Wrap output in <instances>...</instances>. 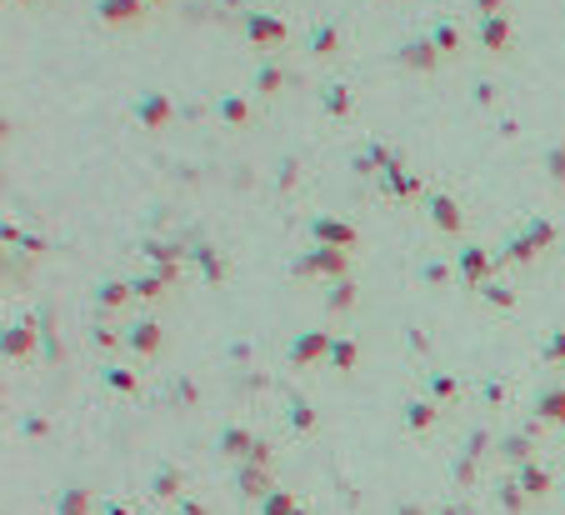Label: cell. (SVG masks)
<instances>
[{
	"label": "cell",
	"instance_id": "1",
	"mask_svg": "<svg viewBox=\"0 0 565 515\" xmlns=\"http://www.w3.org/2000/svg\"><path fill=\"white\" fill-rule=\"evenodd\" d=\"M130 115L140 120V130H165L170 126V115H176V101L165 96V90H140Z\"/></svg>",
	"mask_w": 565,
	"mask_h": 515
},
{
	"label": "cell",
	"instance_id": "2",
	"mask_svg": "<svg viewBox=\"0 0 565 515\" xmlns=\"http://www.w3.org/2000/svg\"><path fill=\"white\" fill-rule=\"evenodd\" d=\"M395 61H401L405 71H420V76H430V71H436L445 55L436 51V40H430V36H415V40H401V46H395Z\"/></svg>",
	"mask_w": 565,
	"mask_h": 515
},
{
	"label": "cell",
	"instance_id": "3",
	"mask_svg": "<svg viewBox=\"0 0 565 515\" xmlns=\"http://www.w3.org/2000/svg\"><path fill=\"white\" fill-rule=\"evenodd\" d=\"M240 30L255 40V46H280L286 40V21L280 15H270V11H240Z\"/></svg>",
	"mask_w": 565,
	"mask_h": 515
},
{
	"label": "cell",
	"instance_id": "4",
	"mask_svg": "<svg viewBox=\"0 0 565 515\" xmlns=\"http://www.w3.org/2000/svg\"><path fill=\"white\" fill-rule=\"evenodd\" d=\"M476 40L486 55H505L511 51V15H480L476 21Z\"/></svg>",
	"mask_w": 565,
	"mask_h": 515
},
{
	"label": "cell",
	"instance_id": "5",
	"mask_svg": "<svg viewBox=\"0 0 565 515\" xmlns=\"http://www.w3.org/2000/svg\"><path fill=\"white\" fill-rule=\"evenodd\" d=\"M145 0H96V15H101L105 26H140L145 21Z\"/></svg>",
	"mask_w": 565,
	"mask_h": 515
},
{
	"label": "cell",
	"instance_id": "6",
	"mask_svg": "<svg viewBox=\"0 0 565 515\" xmlns=\"http://www.w3.org/2000/svg\"><path fill=\"white\" fill-rule=\"evenodd\" d=\"M305 51H311L315 61H330V55L340 51V21H320V26H311V36H305Z\"/></svg>",
	"mask_w": 565,
	"mask_h": 515
},
{
	"label": "cell",
	"instance_id": "7",
	"mask_svg": "<svg viewBox=\"0 0 565 515\" xmlns=\"http://www.w3.org/2000/svg\"><path fill=\"white\" fill-rule=\"evenodd\" d=\"M295 270H305V276H311V270L340 276V270H345V251H336V245H315L311 255H301V261H295Z\"/></svg>",
	"mask_w": 565,
	"mask_h": 515
},
{
	"label": "cell",
	"instance_id": "8",
	"mask_svg": "<svg viewBox=\"0 0 565 515\" xmlns=\"http://www.w3.org/2000/svg\"><path fill=\"white\" fill-rule=\"evenodd\" d=\"M311 236L320 240V245H336V251H340V245H351V240H355V230L345 226V220H330V215H315V220H311Z\"/></svg>",
	"mask_w": 565,
	"mask_h": 515
},
{
	"label": "cell",
	"instance_id": "9",
	"mask_svg": "<svg viewBox=\"0 0 565 515\" xmlns=\"http://www.w3.org/2000/svg\"><path fill=\"white\" fill-rule=\"evenodd\" d=\"M351 105H355L351 86H340V80L320 86V111H326V115H351Z\"/></svg>",
	"mask_w": 565,
	"mask_h": 515
},
{
	"label": "cell",
	"instance_id": "10",
	"mask_svg": "<svg viewBox=\"0 0 565 515\" xmlns=\"http://www.w3.org/2000/svg\"><path fill=\"white\" fill-rule=\"evenodd\" d=\"M215 115H220L226 126H245V120H251V101H245V96H236V90H226V96L215 101Z\"/></svg>",
	"mask_w": 565,
	"mask_h": 515
},
{
	"label": "cell",
	"instance_id": "11",
	"mask_svg": "<svg viewBox=\"0 0 565 515\" xmlns=\"http://www.w3.org/2000/svg\"><path fill=\"white\" fill-rule=\"evenodd\" d=\"M430 40H436L440 55H461V21H436V26L426 30Z\"/></svg>",
	"mask_w": 565,
	"mask_h": 515
},
{
	"label": "cell",
	"instance_id": "12",
	"mask_svg": "<svg viewBox=\"0 0 565 515\" xmlns=\"http://www.w3.org/2000/svg\"><path fill=\"white\" fill-rule=\"evenodd\" d=\"M286 80H290L286 65H276V61H261V65H255V90H261V96H276Z\"/></svg>",
	"mask_w": 565,
	"mask_h": 515
},
{
	"label": "cell",
	"instance_id": "13",
	"mask_svg": "<svg viewBox=\"0 0 565 515\" xmlns=\"http://www.w3.org/2000/svg\"><path fill=\"white\" fill-rule=\"evenodd\" d=\"M430 215H436V226L440 230H461V205L451 201V195H430Z\"/></svg>",
	"mask_w": 565,
	"mask_h": 515
},
{
	"label": "cell",
	"instance_id": "14",
	"mask_svg": "<svg viewBox=\"0 0 565 515\" xmlns=\"http://www.w3.org/2000/svg\"><path fill=\"white\" fill-rule=\"evenodd\" d=\"M540 165H545V176H551L555 186H565V145H561V140L540 151Z\"/></svg>",
	"mask_w": 565,
	"mask_h": 515
},
{
	"label": "cell",
	"instance_id": "15",
	"mask_svg": "<svg viewBox=\"0 0 565 515\" xmlns=\"http://www.w3.org/2000/svg\"><path fill=\"white\" fill-rule=\"evenodd\" d=\"M470 11H476V21L480 15H511V0H470Z\"/></svg>",
	"mask_w": 565,
	"mask_h": 515
},
{
	"label": "cell",
	"instance_id": "16",
	"mask_svg": "<svg viewBox=\"0 0 565 515\" xmlns=\"http://www.w3.org/2000/svg\"><path fill=\"white\" fill-rule=\"evenodd\" d=\"M540 411L561 420V415H565V390H545V395H540Z\"/></svg>",
	"mask_w": 565,
	"mask_h": 515
},
{
	"label": "cell",
	"instance_id": "17",
	"mask_svg": "<svg viewBox=\"0 0 565 515\" xmlns=\"http://www.w3.org/2000/svg\"><path fill=\"white\" fill-rule=\"evenodd\" d=\"M195 255H201L205 276H226V261H220V255H215V251H205V245H201V251H195Z\"/></svg>",
	"mask_w": 565,
	"mask_h": 515
},
{
	"label": "cell",
	"instance_id": "18",
	"mask_svg": "<svg viewBox=\"0 0 565 515\" xmlns=\"http://www.w3.org/2000/svg\"><path fill=\"white\" fill-rule=\"evenodd\" d=\"M551 236H555V230L545 226V220H530V226H526V240H530V245H545Z\"/></svg>",
	"mask_w": 565,
	"mask_h": 515
},
{
	"label": "cell",
	"instance_id": "19",
	"mask_svg": "<svg viewBox=\"0 0 565 515\" xmlns=\"http://www.w3.org/2000/svg\"><path fill=\"white\" fill-rule=\"evenodd\" d=\"M130 345H136V351H155V326H136Z\"/></svg>",
	"mask_w": 565,
	"mask_h": 515
},
{
	"label": "cell",
	"instance_id": "20",
	"mask_svg": "<svg viewBox=\"0 0 565 515\" xmlns=\"http://www.w3.org/2000/svg\"><path fill=\"white\" fill-rule=\"evenodd\" d=\"M520 480H526V490H530V495H540V490L551 486V480H545V470H536V465H526V476H520Z\"/></svg>",
	"mask_w": 565,
	"mask_h": 515
},
{
	"label": "cell",
	"instance_id": "21",
	"mask_svg": "<svg viewBox=\"0 0 565 515\" xmlns=\"http://www.w3.org/2000/svg\"><path fill=\"white\" fill-rule=\"evenodd\" d=\"M461 270H465V276H480V270H486V255H480V251H465L461 255Z\"/></svg>",
	"mask_w": 565,
	"mask_h": 515
},
{
	"label": "cell",
	"instance_id": "22",
	"mask_svg": "<svg viewBox=\"0 0 565 515\" xmlns=\"http://www.w3.org/2000/svg\"><path fill=\"white\" fill-rule=\"evenodd\" d=\"M155 490H161V495H176V470H161V476H155Z\"/></svg>",
	"mask_w": 565,
	"mask_h": 515
},
{
	"label": "cell",
	"instance_id": "23",
	"mask_svg": "<svg viewBox=\"0 0 565 515\" xmlns=\"http://www.w3.org/2000/svg\"><path fill=\"white\" fill-rule=\"evenodd\" d=\"M295 355H301V361H311V355H320V336L301 340V345H295Z\"/></svg>",
	"mask_w": 565,
	"mask_h": 515
},
{
	"label": "cell",
	"instance_id": "24",
	"mask_svg": "<svg viewBox=\"0 0 565 515\" xmlns=\"http://www.w3.org/2000/svg\"><path fill=\"white\" fill-rule=\"evenodd\" d=\"M476 101H480V105L495 101V86H490V80H476Z\"/></svg>",
	"mask_w": 565,
	"mask_h": 515
},
{
	"label": "cell",
	"instance_id": "25",
	"mask_svg": "<svg viewBox=\"0 0 565 515\" xmlns=\"http://www.w3.org/2000/svg\"><path fill=\"white\" fill-rule=\"evenodd\" d=\"M411 426H430V405H411Z\"/></svg>",
	"mask_w": 565,
	"mask_h": 515
},
{
	"label": "cell",
	"instance_id": "26",
	"mask_svg": "<svg viewBox=\"0 0 565 515\" xmlns=\"http://www.w3.org/2000/svg\"><path fill=\"white\" fill-rule=\"evenodd\" d=\"M330 355H336V365H351V361H355V351H351V345H345V340H340V345H336V351H330Z\"/></svg>",
	"mask_w": 565,
	"mask_h": 515
},
{
	"label": "cell",
	"instance_id": "27",
	"mask_svg": "<svg viewBox=\"0 0 565 515\" xmlns=\"http://www.w3.org/2000/svg\"><path fill=\"white\" fill-rule=\"evenodd\" d=\"M120 295H126V286H105V290H101V301H105V305H115Z\"/></svg>",
	"mask_w": 565,
	"mask_h": 515
},
{
	"label": "cell",
	"instance_id": "28",
	"mask_svg": "<svg viewBox=\"0 0 565 515\" xmlns=\"http://www.w3.org/2000/svg\"><path fill=\"white\" fill-rule=\"evenodd\" d=\"M330 305H336V311H340V305H351V286H336V295H330Z\"/></svg>",
	"mask_w": 565,
	"mask_h": 515
},
{
	"label": "cell",
	"instance_id": "29",
	"mask_svg": "<svg viewBox=\"0 0 565 515\" xmlns=\"http://www.w3.org/2000/svg\"><path fill=\"white\" fill-rule=\"evenodd\" d=\"M265 515H286V495H270V501H265Z\"/></svg>",
	"mask_w": 565,
	"mask_h": 515
},
{
	"label": "cell",
	"instance_id": "30",
	"mask_svg": "<svg viewBox=\"0 0 565 515\" xmlns=\"http://www.w3.org/2000/svg\"><path fill=\"white\" fill-rule=\"evenodd\" d=\"M220 5H226V11H236V15H240V11H251L245 0H220Z\"/></svg>",
	"mask_w": 565,
	"mask_h": 515
},
{
	"label": "cell",
	"instance_id": "31",
	"mask_svg": "<svg viewBox=\"0 0 565 515\" xmlns=\"http://www.w3.org/2000/svg\"><path fill=\"white\" fill-rule=\"evenodd\" d=\"M11 5H36V0H11Z\"/></svg>",
	"mask_w": 565,
	"mask_h": 515
},
{
	"label": "cell",
	"instance_id": "32",
	"mask_svg": "<svg viewBox=\"0 0 565 515\" xmlns=\"http://www.w3.org/2000/svg\"><path fill=\"white\" fill-rule=\"evenodd\" d=\"M145 5H165V0H145Z\"/></svg>",
	"mask_w": 565,
	"mask_h": 515
}]
</instances>
